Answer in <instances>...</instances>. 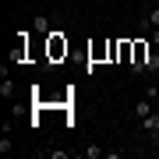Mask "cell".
Here are the masks:
<instances>
[{
    "mask_svg": "<svg viewBox=\"0 0 159 159\" xmlns=\"http://www.w3.org/2000/svg\"><path fill=\"white\" fill-rule=\"evenodd\" d=\"M81 156H85V159H99L102 148H99V145H89V148H81Z\"/></svg>",
    "mask_w": 159,
    "mask_h": 159,
    "instance_id": "7",
    "label": "cell"
},
{
    "mask_svg": "<svg viewBox=\"0 0 159 159\" xmlns=\"http://www.w3.org/2000/svg\"><path fill=\"white\" fill-rule=\"evenodd\" d=\"M145 74H159V50H148V57H145Z\"/></svg>",
    "mask_w": 159,
    "mask_h": 159,
    "instance_id": "4",
    "label": "cell"
},
{
    "mask_svg": "<svg viewBox=\"0 0 159 159\" xmlns=\"http://www.w3.org/2000/svg\"><path fill=\"white\" fill-rule=\"evenodd\" d=\"M142 29H145V32H148V29H159V7H152V11L142 18Z\"/></svg>",
    "mask_w": 159,
    "mask_h": 159,
    "instance_id": "5",
    "label": "cell"
},
{
    "mask_svg": "<svg viewBox=\"0 0 159 159\" xmlns=\"http://www.w3.org/2000/svg\"><path fill=\"white\" fill-rule=\"evenodd\" d=\"M60 57H67V39H64V32H50V60Z\"/></svg>",
    "mask_w": 159,
    "mask_h": 159,
    "instance_id": "1",
    "label": "cell"
},
{
    "mask_svg": "<svg viewBox=\"0 0 159 159\" xmlns=\"http://www.w3.org/2000/svg\"><path fill=\"white\" fill-rule=\"evenodd\" d=\"M152 43H156V46H159V29H152Z\"/></svg>",
    "mask_w": 159,
    "mask_h": 159,
    "instance_id": "11",
    "label": "cell"
},
{
    "mask_svg": "<svg viewBox=\"0 0 159 159\" xmlns=\"http://www.w3.org/2000/svg\"><path fill=\"white\" fill-rule=\"evenodd\" d=\"M142 131L148 134V142H152V145H159V113H156V110H152L148 117H142Z\"/></svg>",
    "mask_w": 159,
    "mask_h": 159,
    "instance_id": "2",
    "label": "cell"
},
{
    "mask_svg": "<svg viewBox=\"0 0 159 159\" xmlns=\"http://www.w3.org/2000/svg\"><path fill=\"white\" fill-rule=\"evenodd\" d=\"M148 113H152V96H142V99L134 102V117L142 120V117H148Z\"/></svg>",
    "mask_w": 159,
    "mask_h": 159,
    "instance_id": "3",
    "label": "cell"
},
{
    "mask_svg": "<svg viewBox=\"0 0 159 159\" xmlns=\"http://www.w3.org/2000/svg\"><path fill=\"white\" fill-rule=\"evenodd\" d=\"M11 89H14V85H11V78H7V74H4V81H0V96L7 99V96H11Z\"/></svg>",
    "mask_w": 159,
    "mask_h": 159,
    "instance_id": "8",
    "label": "cell"
},
{
    "mask_svg": "<svg viewBox=\"0 0 159 159\" xmlns=\"http://www.w3.org/2000/svg\"><path fill=\"white\" fill-rule=\"evenodd\" d=\"M0 152H11V134H7V131L0 134Z\"/></svg>",
    "mask_w": 159,
    "mask_h": 159,
    "instance_id": "9",
    "label": "cell"
},
{
    "mask_svg": "<svg viewBox=\"0 0 159 159\" xmlns=\"http://www.w3.org/2000/svg\"><path fill=\"white\" fill-rule=\"evenodd\" d=\"M46 156H50V159H67V148H50Z\"/></svg>",
    "mask_w": 159,
    "mask_h": 159,
    "instance_id": "10",
    "label": "cell"
},
{
    "mask_svg": "<svg viewBox=\"0 0 159 159\" xmlns=\"http://www.w3.org/2000/svg\"><path fill=\"white\" fill-rule=\"evenodd\" d=\"M35 32H39V35H50V18H46V14H35Z\"/></svg>",
    "mask_w": 159,
    "mask_h": 159,
    "instance_id": "6",
    "label": "cell"
}]
</instances>
